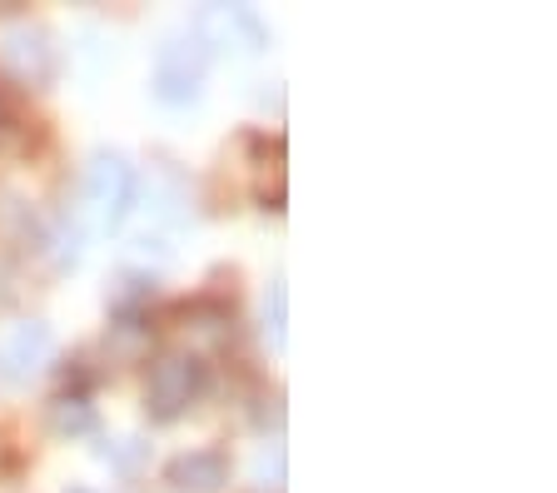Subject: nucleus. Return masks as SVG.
<instances>
[{"label": "nucleus", "mask_w": 557, "mask_h": 493, "mask_svg": "<svg viewBox=\"0 0 557 493\" xmlns=\"http://www.w3.org/2000/svg\"><path fill=\"white\" fill-rule=\"evenodd\" d=\"M85 200L95 205V214H100L104 230H120V224L129 220V210H135V200H139L135 164H129L120 150H100L90 160V170H85Z\"/></svg>", "instance_id": "2"}, {"label": "nucleus", "mask_w": 557, "mask_h": 493, "mask_svg": "<svg viewBox=\"0 0 557 493\" xmlns=\"http://www.w3.org/2000/svg\"><path fill=\"white\" fill-rule=\"evenodd\" d=\"M50 359H55V334L40 319H25L11 334H0V384L5 389H21L30 379H40L50 369Z\"/></svg>", "instance_id": "5"}, {"label": "nucleus", "mask_w": 557, "mask_h": 493, "mask_svg": "<svg viewBox=\"0 0 557 493\" xmlns=\"http://www.w3.org/2000/svg\"><path fill=\"white\" fill-rule=\"evenodd\" d=\"M164 479L185 493H220L230 483V454H220V448H189V454L170 458Z\"/></svg>", "instance_id": "7"}, {"label": "nucleus", "mask_w": 557, "mask_h": 493, "mask_svg": "<svg viewBox=\"0 0 557 493\" xmlns=\"http://www.w3.org/2000/svg\"><path fill=\"white\" fill-rule=\"evenodd\" d=\"M0 65L21 85H46L55 75V50H50L46 30H11L0 40Z\"/></svg>", "instance_id": "6"}, {"label": "nucleus", "mask_w": 557, "mask_h": 493, "mask_svg": "<svg viewBox=\"0 0 557 493\" xmlns=\"http://www.w3.org/2000/svg\"><path fill=\"white\" fill-rule=\"evenodd\" d=\"M195 40L214 50H244V56H259L269 50V25L259 21L255 5H205L195 15Z\"/></svg>", "instance_id": "3"}, {"label": "nucleus", "mask_w": 557, "mask_h": 493, "mask_svg": "<svg viewBox=\"0 0 557 493\" xmlns=\"http://www.w3.org/2000/svg\"><path fill=\"white\" fill-rule=\"evenodd\" d=\"M95 404L81 399V394H60L55 404H50V429H55L60 439H85L95 434Z\"/></svg>", "instance_id": "8"}, {"label": "nucleus", "mask_w": 557, "mask_h": 493, "mask_svg": "<svg viewBox=\"0 0 557 493\" xmlns=\"http://www.w3.org/2000/svg\"><path fill=\"white\" fill-rule=\"evenodd\" d=\"M70 493H90V489H70Z\"/></svg>", "instance_id": "11"}, {"label": "nucleus", "mask_w": 557, "mask_h": 493, "mask_svg": "<svg viewBox=\"0 0 557 493\" xmlns=\"http://www.w3.org/2000/svg\"><path fill=\"white\" fill-rule=\"evenodd\" d=\"M95 454L110 464V469L120 473H135L139 464H145V454H150V444H139V439H110V444H100Z\"/></svg>", "instance_id": "10"}, {"label": "nucleus", "mask_w": 557, "mask_h": 493, "mask_svg": "<svg viewBox=\"0 0 557 493\" xmlns=\"http://www.w3.org/2000/svg\"><path fill=\"white\" fill-rule=\"evenodd\" d=\"M205 394V365L195 354H160L145 374V409L154 423H174Z\"/></svg>", "instance_id": "1"}, {"label": "nucleus", "mask_w": 557, "mask_h": 493, "mask_svg": "<svg viewBox=\"0 0 557 493\" xmlns=\"http://www.w3.org/2000/svg\"><path fill=\"white\" fill-rule=\"evenodd\" d=\"M264 329H269V344H274V349H284V334H289V289H284V280L269 284Z\"/></svg>", "instance_id": "9"}, {"label": "nucleus", "mask_w": 557, "mask_h": 493, "mask_svg": "<svg viewBox=\"0 0 557 493\" xmlns=\"http://www.w3.org/2000/svg\"><path fill=\"white\" fill-rule=\"evenodd\" d=\"M205 65H209V50L199 46L195 36L164 40L160 56H154V95H160L164 106H189V100H199Z\"/></svg>", "instance_id": "4"}]
</instances>
